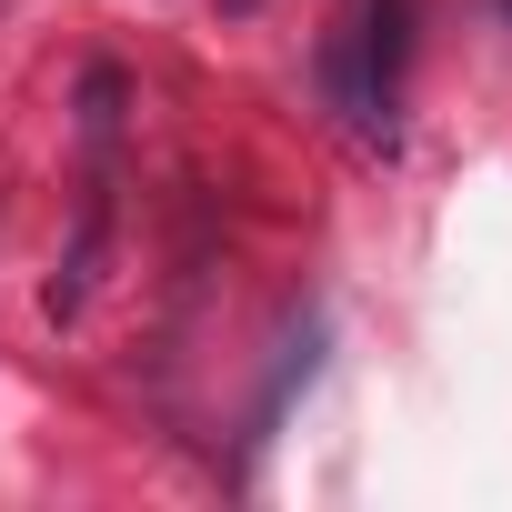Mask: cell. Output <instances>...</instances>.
<instances>
[{"instance_id":"cell-1","label":"cell","mask_w":512,"mask_h":512,"mask_svg":"<svg viewBox=\"0 0 512 512\" xmlns=\"http://www.w3.org/2000/svg\"><path fill=\"white\" fill-rule=\"evenodd\" d=\"M322 71H332V101L362 131H382L392 121V71H402V0H362V21H342Z\"/></svg>"},{"instance_id":"cell-2","label":"cell","mask_w":512,"mask_h":512,"mask_svg":"<svg viewBox=\"0 0 512 512\" xmlns=\"http://www.w3.org/2000/svg\"><path fill=\"white\" fill-rule=\"evenodd\" d=\"M221 11H262V0H221Z\"/></svg>"}]
</instances>
